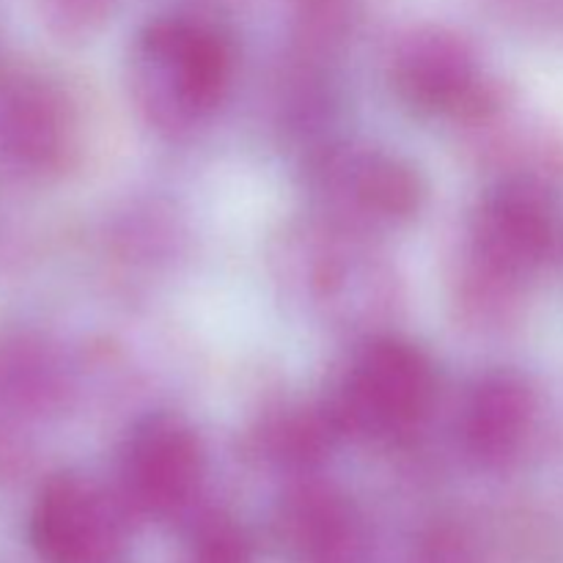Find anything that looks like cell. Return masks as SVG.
<instances>
[{
  "instance_id": "obj_1",
  "label": "cell",
  "mask_w": 563,
  "mask_h": 563,
  "mask_svg": "<svg viewBox=\"0 0 563 563\" xmlns=\"http://www.w3.org/2000/svg\"><path fill=\"white\" fill-rule=\"evenodd\" d=\"M559 242L550 185L498 179L465 225L451 286L462 322L498 330L515 322L531 280L548 267Z\"/></svg>"
},
{
  "instance_id": "obj_2",
  "label": "cell",
  "mask_w": 563,
  "mask_h": 563,
  "mask_svg": "<svg viewBox=\"0 0 563 563\" xmlns=\"http://www.w3.org/2000/svg\"><path fill=\"white\" fill-rule=\"evenodd\" d=\"M236 49L225 27L201 14H159L130 49V97L159 137L185 141L209 124L229 99Z\"/></svg>"
},
{
  "instance_id": "obj_3",
  "label": "cell",
  "mask_w": 563,
  "mask_h": 563,
  "mask_svg": "<svg viewBox=\"0 0 563 563\" xmlns=\"http://www.w3.org/2000/svg\"><path fill=\"white\" fill-rule=\"evenodd\" d=\"M278 275L324 324L377 335L399 306V278L372 234L313 214L280 240Z\"/></svg>"
},
{
  "instance_id": "obj_4",
  "label": "cell",
  "mask_w": 563,
  "mask_h": 563,
  "mask_svg": "<svg viewBox=\"0 0 563 563\" xmlns=\"http://www.w3.org/2000/svg\"><path fill=\"white\" fill-rule=\"evenodd\" d=\"M438 401V372L421 346L399 335H366L324 405L341 438L399 445L423 429Z\"/></svg>"
},
{
  "instance_id": "obj_5",
  "label": "cell",
  "mask_w": 563,
  "mask_h": 563,
  "mask_svg": "<svg viewBox=\"0 0 563 563\" xmlns=\"http://www.w3.org/2000/svg\"><path fill=\"white\" fill-rule=\"evenodd\" d=\"M302 181L313 214L372 236L412 223L427 201L416 165L368 143H313Z\"/></svg>"
},
{
  "instance_id": "obj_6",
  "label": "cell",
  "mask_w": 563,
  "mask_h": 563,
  "mask_svg": "<svg viewBox=\"0 0 563 563\" xmlns=\"http://www.w3.org/2000/svg\"><path fill=\"white\" fill-rule=\"evenodd\" d=\"M388 80L396 99L418 115L473 126L511 104L509 88L493 77L465 33L421 25L394 44Z\"/></svg>"
},
{
  "instance_id": "obj_7",
  "label": "cell",
  "mask_w": 563,
  "mask_h": 563,
  "mask_svg": "<svg viewBox=\"0 0 563 563\" xmlns=\"http://www.w3.org/2000/svg\"><path fill=\"white\" fill-rule=\"evenodd\" d=\"M207 476V451L185 418L154 412L126 432L115 467V493L132 520H170L196 504Z\"/></svg>"
},
{
  "instance_id": "obj_8",
  "label": "cell",
  "mask_w": 563,
  "mask_h": 563,
  "mask_svg": "<svg viewBox=\"0 0 563 563\" xmlns=\"http://www.w3.org/2000/svg\"><path fill=\"white\" fill-rule=\"evenodd\" d=\"M130 522L113 484L64 471L38 487L27 539L44 563H110L124 548Z\"/></svg>"
},
{
  "instance_id": "obj_9",
  "label": "cell",
  "mask_w": 563,
  "mask_h": 563,
  "mask_svg": "<svg viewBox=\"0 0 563 563\" xmlns=\"http://www.w3.org/2000/svg\"><path fill=\"white\" fill-rule=\"evenodd\" d=\"M82 119L75 97L42 71L0 77V159L33 179H53L77 165Z\"/></svg>"
},
{
  "instance_id": "obj_10",
  "label": "cell",
  "mask_w": 563,
  "mask_h": 563,
  "mask_svg": "<svg viewBox=\"0 0 563 563\" xmlns=\"http://www.w3.org/2000/svg\"><path fill=\"white\" fill-rule=\"evenodd\" d=\"M537 423L539 396L531 379L515 368H493L467 388L456 438L471 465L500 473L522 460Z\"/></svg>"
},
{
  "instance_id": "obj_11",
  "label": "cell",
  "mask_w": 563,
  "mask_h": 563,
  "mask_svg": "<svg viewBox=\"0 0 563 563\" xmlns=\"http://www.w3.org/2000/svg\"><path fill=\"white\" fill-rule=\"evenodd\" d=\"M75 396L69 357L33 330L0 333V418L38 423L60 416Z\"/></svg>"
},
{
  "instance_id": "obj_12",
  "label": "cell",
  "mask_w": 563,
  "mask_h": 563,
  "mask_svg": "<svg viewBox=\"0 0 563 563\" xmlns=\"http://www.w3.org/2000/svg\"><path fill=\"white\" fill-rule=\"evenodd\" d=\"M278 531L297 563H363L366 531L355 504L333 484L306 476L278 511Z\"/></svg>"
},
{
  "instance_id": "obj_13",
  "label": "cell",
  "mask_w": 563,
  "mask_h": 563,
  "mask_svg": "<svg viewBox=\"0 0 563 563\" xmlns=\"http://www.w3.org/2000/svg\"><path fill=\"white\" fill-rule=\"evenodd\" d=\"M341 434L328 405H278L264 412L247 434V445L264 465L306 478L330 456Z\"/></svg>"
},
{
  "instance_id": "obj_14",
  "label": "cell",
  "mask_w": 563,
  "mask_h": 563,
  "mask_svg": "<svg viewBox=\"0 0 563 563\" xmlns=\"http://www.w3.org/2000/svg\"><path fill=\"white\" fill-rule=\"evenodd\" d=\"M357 22V0H291V49L286 75L333 82L330 71Z\"/></svg>"
},
{
  "instance_id": "obj_15",
  "label": "cell",
  "mask_w": 563,
  "mask_h": 563,
  "mask_svg": "<svg viewBox=\"0 0 563 563\" xmlns=\"http://www.w3.org/2000/svg\"><path fill=\"white\" fill-rule=\"evenodd\" d=\"M410 563H482V550L465 522L440 520L418 537Z\"/></svg>"
},
{
  "instance_id": "obj_16",
  "label": "cell",
  "mask_w": 563,
  "mask_h": 563,
  "mask_svg": "<svg viewBox=\"0 0 563 563\" xmlns=\"http://www.w3.org/2000/svg\"><path fill=\"white\" fill-rule=\"evenodd\" d=\"M119 0H42L44 20L60 38H86L113 16Z\"/></svg>"
},
{
  "instance_id": "obj_17",
  "label": "cell",
  "mask_w": 563,
  "mask_h": 563,
  "mask_svg": "<svg viewBox=\"0 0 563 563\" xmlns=\"http://www.w3.org/2000/svg\"><path fill=\"white\" fill-rule=\"evenodd\" d=\"M33 451L20 427L0 418V484L14 482L31 467Z\"/></svg>"
},
{
  "instance_id": "obj_18",
  "label": "cell",
  "mask_w": 563,
  "mask_h": 563,
  "mask_svg": "<svg viewBox=\"0 0 563 563\" xmlns=\"http://www.w3.org/2000/svg\"><path fill=\"white\" fill-rule=\"evenodd\" d=\"M506 11L542 27H563V0H500Z\"/></svg>"
}]
</instances>
